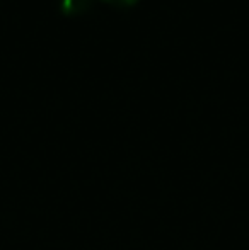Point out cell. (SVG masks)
Here are the masks:
<instances>
[{"label":"cell","mask_w":249,"mask_h":250,"mask_svg":"<svg viewBox=\"0 0 249 250\" xmlns=\"http://www.w3.org/2000/svg\"><path fill=\"white\" fill-rule=\"evenodd\" d=\"M104 2L111 3V5H116V7H132V5H135L138 0H104Z\"/></svg>","instance_id":"2"},{"label":"cell","mask_w":249,"mask_h":250,"mask_svg":"<svg viewBox=\"0 0 249 250\" xmlns=\"http://www.w3.org/2000/svg\"><path fill=\"white\" fill-rule=\"evenodd\" d=\"M91 3H92V0H60L62 10L67 14L82 12V10L89 9Z\"/></svg>","instance_id":"1"}]
</instances>
